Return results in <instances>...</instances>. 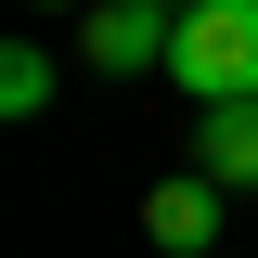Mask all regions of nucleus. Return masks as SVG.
Instances as JSON below:
<instances>
[{
	"label": "nucleus",
	"mask_w": 258,
	"mask_h": 258,
	"mask_svg": "<svg viewBox=\"0 0 258 258\" xmlns=\"http://www.w3.org/2000/svg\"><path fill=\"white\" fill-rule=\"evenodd\" d=\"M168 78L194 103H245L258 91V0H194L168 26Z\"/></svg>",
	"instance_id": "f257e3e1"
},
{
	"label": "nucleus",
	"mask_w": 258,
	"mask_h": 258,
	"mask_svg": "<svg viewBox=\"0 0 258 258\" xmlns=\"http://www.w3.org/2000/svg\"><path fill=\"white\" fill-rule=\"evenodd\" d=\"M168 26H181L168 0H103L91 13V64L103 78H142V64H168Z\"/></svg>",
	"instance_id": "f03ea898"
},
{
	"label": "nucleus",
	"mask_w": 258,
	"mask_h": 258,
	"mask_svg": "<svg viewBox=\"0 0 258 258\" xmlns=\"http://www.w3.org/2000/svg\"><path fill=\"white\" fill-rule=\"evenodd\" d=\"M142 232H155L168 258H207V232H220V181L194 168V181H155L142 194Z\"/></svg>",
	"instance_id": "7ed1b4c3"
},
{
	"label": "nucleus",
	"mask_w": 258,
	"mask_h": 258,
	"mask_svg": "<svg viewBox=\"0 0 258 258\" xmlns=\"http://www.w3.org/2000/svg\"><path fill=\"white\" fill-rule=\"evenodd\" d=\"M194 168H207L220 194H232V181H258V91H245V103H207V142H194Z\"/></svg>",
	"instance_id": "20e7f679"
},
{
	"label": "nucleus",
	"mask_w": 258,
	"mask_h": 258,
	"mask_svg": "<svg viewBox=\"0 0 258 258\" xmlns=\"http://www.w3.org/2000/svg\"><path fill=\"white\" fill-rule=\"evenodd\" d=\"M39 103H52V52L13 39V52H0V116H39Z\"/></svg>",
	"instance_id": "39448f33"
}]
</instances>
